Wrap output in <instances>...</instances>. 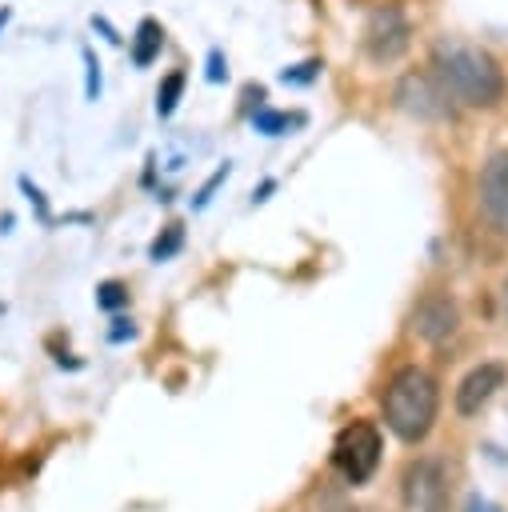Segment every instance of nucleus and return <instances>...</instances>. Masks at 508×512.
Here are the masks:
<instances>
[{
	"instance_id": "1",
	"label": "nucleus",
	"mask_w": 508,
	"mask_h": 512,
	"mask_svg": "<svg viewBox=\"0 0 508 512\" xmlns=\"http://www.w3.org/2000/svg\"><path fill=\"white\" fill-rule=\"evenodd\" d=\"M432 72L448 88V96L464 108H496L504 100V72L484 48L440 44L436 60H432Z\"/></svg>"
},
{
	"instance_id": "2",
	"label": "nucleus",
	"mask_w": 508,
	"mask_h": 512,
	"mask_svg": "<svg viewBox=\"0 0 508 512\" xmlns=\"http://www.w3.org/2000/svg\"><path fill=\"white\" fill-rule=\"evenodd\" d=\"M436 408H440V388L416 364L412 368H400L388 380V388H384V424L400 440H408V444H416V440H424L432 432Z\"/></svg>"
},
{
	"instance_id": "3",
	"label": "nucleus",
	"mask_w": 508,
	"mask_h": 512,
	"mask_svg": "<svg viewBox=\"0 0 508 512\" xmlns=\"http://www.w3.org/2000/svg\"><path fill=\"white\" fill-rule=\"evenodd\" d=\"M412 44V24L400 4H376L364 20V52L372 64H392L408 52Z\"/></svg>"
},
{
	"instance_id": "4",
	"label": "nucleus",
	"mask_w": 508,
	"mask_h": 512,
	"mask_svg": "<svg viewBox=\"0 0 508 512\" xmlns=\"http://www.w3.org/2000/svg\"><path fill=\"white\" fill-rule=\"evenodd\" d=\"M332 464L348 484H364L380 464V432L368 420H352L332 444Z\"/></svg>"
},
{
	"instance_id": "5",
	"label": "nucleus",
	"mask_w": 508,
	"mask_h": 512,
	"mask_svg": "<svg viewBox=\"0 0 508 512\" xmlns=\"http://www.w3.org/2000/svg\"><path fill=\"white\" fill-rule=\"evenodd\" d=\"M404 508L408 512H448V476L440 460H412L404 468Z\"/></svg>"
},
{
	"instance_id": "6",
	"label": "nucleus",
	"mask_w": 508,
	"mask_h": 512,
	"mask_svg": "<svg viewBox=\"0 0 508 512\" xmlns=\"http://www.w3.org/2000/svg\"><path fill=\"white\" fill-rule=\"evenodd\" d=\"M396 104L420 120H444L452 116V96L448 88L436 80V72H408L400 84H396Z\"/></svg>"
},
{
	"instance_id": "7",
	"label": "nucleus",
	"mask_w": 508,
	"mask_h": 512,
	"mask_svg": "<svg viewBox=\"0 0 508 512\" xmlns=\"http://www.w3.org/2000/svg\"><path fill=\"white\" fill-rule=\"evenodd\" d=\"M480 208L496 228L508 232V148L492 152L488 164L480 168Z\"/></svg>"
},
{
	"instance_id": "8",
	"label": "nucleus",
	"mask_w": 508,
	"mask_h": 512,
	"mask_svg": "<svg viewBox=\"0 0 508 512\" xmlns=\"http://www.w3.org/2000/svg\"><path fill=\"white\" fill-rule=\"evenodd\" d=\"M460 324V312H456V300L444 296V292H428L420 304H416V316H412V328L428 340V344H440L456 332Z\"/></svg>"
},
{
	"instance_id": "9",
	"label": "nucleus",
	"mask_w": 508,
	"mask_h": 512,
	"mask_svg": "<svg viewBox=\"0 0 508 512\" xmlns=\"http://www.w3.org/2000/svg\"><path fill=\"white\" fill-rule=\"evenodd\" d=\"M500 388H504V364H480V368H472L460 380V388H456V412L460 416L480 412Z\"/></svg>"
},
{
	"instance_id": "10",
	"label": "nucleus",
	"mask_w": 508,
	"mask_h": 512,
	"mask_svg": "<svg viewBox=\"0 0 508 512\" xmlns=\"http://www.w3.org/2000/svg\"><path fill=\"white\" fill-rule=\"evenodd\" d=\"M160 44H164V28L156 24V20H140V28H136V36H132V60L144 68V64H152L156 56H160Z\"/></svg>"
},
{
	"instance_id": "11",
	"label": "nucleus",
	"mask_w": 508,
	"mask_h": 512,
	"mask_svg": "<svg viewBox=\"0 0 508 512\" xmlns=\"http://www.w3.org/2000/svg\"><path fill=\"white\" fill-rule=\"evenodd\" d=\"M180 92H184V72H168V76H164V84L156 88V112H160V116H168V112L176 108Z\"/></svg>"
},
{
	"instance_id": "12",
	"label": "nucleus",
	"mask_w": 508,
	"mask_h": 512,
	"mask_svg": "<svg viewBox=\"0 0 508 512\" xmlns=\"http://www.w3.org/2000/svg\"><path fill=\"white\" fill-rule=\"evenodd\" d=\"M128 300V288L120 284V280H104L100 288H96V304L100 308H120Z\"/></svg>"
},
{
	"instance_id": "13",
	"label": "nucleus",
	"mask_w": 508,
	"mask_h": 512,
	"mask_svg": "<svg viewBox=\"0 0 508 512\" xmlns=\"http://www.w3.org/2000/svg\"><path fill=\"white\" fill-rule=\"evenodd\" d=\"M176 248H180V228L172 224V228L164 232V240H156V244H152V256H156V260H164V256H172Z\"/></svg>"
},
{
	"instance_id": "14",
	"label": "nucleus",
	"mask_w": 508,
	"mask_h": 512,
	"mask_svg": "<svg viewBox=\"0 0 508 512\" xmlns=\"http://www.w3.org/2000/svg\"><path fill=\"white\" fill-rule=\"evenodd\" d=\"M316 72H320V60H308V64H300L296 72H288V68H284V72H280V80H284V84H304V80H312Z\"/></svg>"
},
{
	"instance_id": "15",
	"label": "nucleus",
	"mask_w": 508,
	"mask_h": 512,
	"mask_svg": "<svg viewBox=\"0 0 508 512\" xmlns=\"http://www.w3.org/2000/svg\"><path fill=\"white\" fill-rule=\"evenodd\" d=\"M84 64H88V96L96 100V96H100V64H96L92 52H84Z\"/></svg>"
},
{
	"instance_id": "16",
	"label": "nucleus",
	"mask_w": 508,
	"mask_h": 512,
	"mask_svg": "<svg viewBox=\"0 0 508 512\" xmlns=\"http://www.w3.org/2000/svg\"><path fill=\"white\" fill-rule=\"evenodd\" d=\"M284 124H288V116H276V112L256 116V128H260V132H276V128H284Z\"/></svg>"
}]
</instances>
